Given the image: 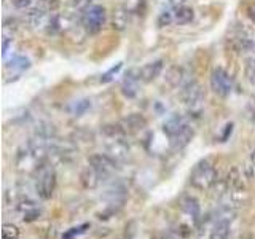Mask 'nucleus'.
<instances>
[{
  "mask_svg": "<svg viewBox=\"0 0 255 239\" xmlns=\"http://www.w3.org/2000/svg\"><path fill=\"white\" fill-rule=\"evenodd\" d=\"M217 180V169L211 159H201L190 172V183L198 190H209Z\"/></svg>",
  "mask_w": 255,
  "mask_h": 239,
  "instance_id": "obj_1",
  "label": "nucleus"
},
{
  "mask_svg": "<svg viewBox=\"0 0 255 239\" xmlns=\"http://www.w3.org/2000/svg\"><path fill=\"white\" fill-rule=\"evenodd\" d=\"M56 182H58V177H56V171L51 166L48 164H42L38 166V177H37V195L42 199H50L56 190Z\"/></svg>",
  "mask_w": 255,
  "mask_h": 239,
  "instance_id": "obj_2",
  "label": "nucleus"
},
{
  "mask_svg": "<svg viewBox=\"0 0 255 239\" xmlns=\"http://www.w3.org/2000/svg\"><path fill=\"white\" fill-rule=\"evenodd\" d=\"M106 8L101 5H93L90 8H86L82 14V26L86 30V34L94 35L102 29V26L106 24Z\"/></svg>",
  "mask_w": 255,
  "mask_h": 239,
  "instance_id": "obj_3",
  "label": "nucleus"
},
{
  "mask_svg": "<svg viewBox=\"0 0 255 239\" xmlns=\"http://www.w3.org/2000/svg\"><path fill=\"white\" fill-rule=\"evenodd\" d=\"M88 163H90V167L96 172V175H98L101 182L110 179L117 171L115 159L109 155H102V153L93 155V156H90V161Z\"/></svg>",
  "mask_w": 255,
  "mask_h": 239,
  "instance_id": "obj_4",
  "label": "nucleus"
},
{
  "mask_svg": "<svg viewBox=\"0 0 255 239\" xmlns=\"http://www.w3.org/2000/svg\"><path fill=\"white\" fill-rule=\"evenodd\" d=\"M211 90L220 96V98H227L230 93L233 91V78L225 69L215 67L211 74Z\"/></svg>",
  "mask_w": 255,
  "mask_h": 239,
  "instance_id": "obj_5",
  "label": "nucleus"
},
{
  "mask_svg": "<svg viewBox=\"0 0 255 239\" xmlns=\"http://www.w3.org/2000/svg\"><path fill=\"white\" fill-rule=\"evenodd\" d=\"M180 99L185 106L195 107L203 101V88L196 80H190L180 90Z\"/></svg>",
  "mask_w": 255,
  "mask_h": 239,
  "instance_id": "obj_6",
  "label": "nucleus"
},
{
  "mask_svg": "<svg viewBox=\"0 0 255 239\" xmlns=\"http://www.w3.org/2000/svg\"><path fill=\"white\" fill-rule=\"evenodd\" d=\"M139 82H140L139 70H129L122 82V93L126 98H134L139 93Z\"/></svg>",
  "mask_w": 255,
  "mask_h": 239,
  "instance_id": "obj_7",
  "label": "nucleus"
},
{
  "mask_svg": "<svg viewBox=\"0 0 255 239\" xmlns=\"http://www.w3.org/2000/svg\"><path fill=\"white\" fill-rule=\"evenodd\" d=\"M188 126H190V123H188V120H187L185 117L175 115V117L169 118V120H167V121L164 123L163 131H164V134L167 135V137L172 139L174 135H177V134H180L182 131H185Z\"/></svg>",
  "mask_w": 255,
  "mask_h": 239,
  "instance_id": "obj_8",
  "label": "nucleus"
},
{
  "mask_svg": "<svg viewBox=\"0 0 255 239\" xmlns=\"http://www.w3.org/2000/svg\"><path fill=\"white\" fill-rule=\"evenodd\" d=\"M163 67H164V61L163 59H156L153 62H148L142 69H139V77H140L142 82L150 83V82H153V80H156L159 77V74L163 72Z\"/></svg>",
  "mask_w": 255,
  "mask_h": 239,
  "instance_id": "obj_9",
  "label": "nucleus"
},
{
  "mask_svg": "<svg viewBox=\"0 0 255 239\" xmlns=\"http://www.w3.org/2000/svg\"><path fill=\"white\" fill-rule=\"evenodd\" d=\"M147 126V120L143 118L142 115H139V114H132V115H128L123 121H122V124H120V127H122V131L126 134H135V132H139V131H142L143 127Z\"/></svg>",
  "mask_w": 255,
  "mask_h": 239,
  "instance_id": "obj_10",
  "label": "nucleus"
},
{
  "mask_svg": "<svg viewBox=\"0 0 255 239\" xmlns=\"http://www.w3.org/2000/svg\"><path fill=\"white\" fill-rule=\"evenodd\" d=\"M191 139H193V127L188 126L185 131H182L180 134L174 135L172 139H169V142H171V147L174 150H182L188 145Z\"/></svg>",
  "mask_w": 255,
  "mask_h": 239,
  "instance_id": "obj_11",
  "label": "nucleus"
},
{
  "mask_svg": "<svg viewBox=\"0 0 255 239\" xmlns=\"http://www.w3.org/2000/svg\"><path fill=\"white\" fill-rule=\"evenodd\" d=\"M195 19V11L193 8L190 6H177L174 10V22L180 24V26H183V24H188Z\"/></svg>",
  "mask_w": 255,
  "mask_h": 239,
  "instance_id": "obj_12",
  "label": "nucleus"
},
{
  "mask_svg": "<svg viewBox=\"0 0 255 239\" xmlns=\"http://www.w3.org/2000/svg\"><path fill=\"white\" fill-rule=\"evenodd\" d=\"M230 238V222L228 220H219L211 230L209 239H228Z\"/></svg>",
  "mask_w": 255,
  "mask_h": 239,
  "instance_id": "obj_13",
  "label": "nucleus"
},
{
  "mask_svg": "<svg viewBox=\"0 0 255 239\" xmlns=\"http://www.w3.org/2000/svg\"><path fill=\"white\" fill-rule=\"evenodd\" d=\"M249 58L246 59V67H244V75L246 80L251 85H255V37H254V45L252 50L249 51Z\"/></svg>",
  "mask_w": 255,
  "mask_h": 239,
  "instance_id": "obj_14",
  "label": "nucleus"
},
{
  "mask_svg": "<svg viewBox=\"0 0 255 239\" xmlns=\"http://www.w3.org/2000/svg\"><path fill=\"white\" fill-rule=\"evenodd\" d=\"M29 67H30V61L27 58H24V56H14V58H11V61L6 64V70H10V69L18 70L19 74Z\"/></svg>",
  "mask_w": 255,
  "mask_h": 239,
  "instance_id": "obj_15",
  "label": "nucleus"
},
{
  "mask_svg": "<svg viewBox=\"0 0 255 239\" xmlns=\"http://www.w3.org/2000/svg\"><path fill=\"white\" fill-rule=\"evenodd\" d=\"M183 204V211H185L188 215H191L195 220L199 217V204H198V199L193 196H187L185 199L182 201Z\"/></svg>",
  "mask_w": 255,
  "mask_h": 239,
  "instance_id": "obj_16",
  "label": "nucleus"
},
{
  "mask_svg": "<svg viewBox=\"0 0 255 239\" xmlns=\"http://www.w3.org/2000/svg\"><path fill=\"white\" fill-rule=\"evenodd\" d=\"M82 182H83V185L86 188H94L101 180H99L98 175H96V172L91 169L90 166H88L86 169L83 171V174H82Z\"/></svg>",
  "mask_w": 255,
  "mask_h": 239,
  "instance_id": "obj_17",
  "label": "nucleus"
},
{
  "mask_svg": "<svg viewBox=\"0 0 255 239\" xmlns=\"http://www.w3.org/2000/svg\"><path fill=\"white\" fill-rule=\"evenodd\" d=\"M167 82H169L172 86H179L182 78H183V70L182 67H171L169 72H167Z\"/></svg>",
  "mask_w": 255,
  "mask_h": 239,
  "instance_id": "obj_18",
  "label": "nucleus"
},
{
  "mask_svg": "<svg viewBox=\"0 0 255 239\" xmlns=\"http://www.w3.org/2000/svg\"><path fill=\"white\" fill-rule=\"evenodd\" d=\"M2 239H19V228L13 223H5L2 227Z\"/></svg>",
  "mask_w": 255,
  "mask_h": 239,
  "instance_id": "obj_19",
  "label": "nucleus"
},
{
  "mask_svg": "<svg viewBox=\"0 0 255 239\" xmlns=\"http://www.w3.org/2000/svg\"><path fill=\"white\" fill-rule=\"evenodd\" d=\"M90 106H91V104H90V101H88V99H83V101H77V102H74V106H72V114H74V115H82L83 114V112H86L88 109H90Z\"/></svg>",
  "mask_w": 255,
  "mask_h": 239,
  "instance_id": "obj_20",
  "label": "nucleus"
},
{
  "mask_svg": "<svg viewBox=\"0 0 255 239\" xmlns=\"http://www.w3.org/2000/svg\"><path fill=\"white\" fill-rule=\"evenodd\" d=\"M86 228H90V225H88V223H83V225H80V227H77V228H72V230H69L67 233L64 235L62 238H64V239H72V238H74L75 235L78 236V235L85 233Z\"/></svg>",
  "mask_w": 255,
  "mask_h": 239,
  "instance_id": "obj_21",
  "label": "nucleus"
},
{
  "mask_svg": "<svg viewBox=\"0 0 255 239\" xmlns=\"http://www.w3.org/2000/svg\"><path fill=\"white\" fill-rule=\"evenodd\" d=\"M120 69H122V62L117 64L115 67H112L109 72H106V74H104V75L101 77V83H107V82H110V80L118 74V70H120Z\"/></svg>",
  "mask_w": 255,
  "mask_h": 239,
  "instance_id": "obj_22",
  "label": "nucleus"
},
{
  "mask_svg": "<svg viewBox=\"0 0 255 239\" xmlns=\"http://www.w3.org/2000/svg\"><path fill=\"white\" fill-rule=\"evenodd\" d=\"M247 18L255 24V3H251L247 6Z\"/></svg>",
  "mask_w": 255,
  "mask_h": 239,
  "instance_id": "obj_23",
  "label": "nucleus"
},
{
  "mask_svg": "<svg viewBox=\"0 0 255 239\" xmlns=\"http://www.w3.org/2000/svg\"><path fill=\"white\" fill-rule=\"evenodd\" d=\"M13 3H14V6L16 8H27L29 5H30V0H13Z\"/></svg>",
  "mask_w": 255,
  "mask_h": 239,
  "instance_id": "obj_24",
  "label": "nucleus"
},
{
  "mask_svg": "<svg viewBox=\"0 0 255 239\" xmlns=\"http://www.w3.org/2000/svg\"><path fill=\"white\" fill-rule=\"evenodd\" d=\"M251 159H252V164L255 166V150L252 151V155H251Z\"/></svg>",
  "mask_w": 255,
  "mask_h": 239,
  "instance_id": "obj_25",
  "label": "nucleus"
}]
</instances>
